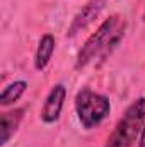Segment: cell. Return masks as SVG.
<instances>
[{
    "label": "cell",
    "mask_w": 145,
    "mask_h": 147,
    "mask_svg": "<svg viewBox=\"0 0 145 147\" xmlns=\"http://www.w3.org/2000/svg\"><path fill=\"white\" fill-rule=\"evenodd\" d=\"M22 118H24V110L22 108L2 113V116H0V146H7V142L17 132Z\"/></svg>",
    "instance_id": "obj_6"
},
{
    "label": "cell",
    "mask_w": 145,
    "mask_h": 147,
    "mask_svg": "<svg viewBox=\"0 0 145 147\" xmlns=\"http://www.w3.org/2000/svg\"><path fill=\"white\" fill-rule=\"evenodd\" d=\"M145 128V98L135 99L116 123L104 147H133Z\"/></svg>",
    "instance_id": "obj_2"
},
{
    "label": "cell",
    "mask_w": 145,
    "mask_h": 147,
    "mask_svg": "<svg viewBox=\"0 0 145 147\" xmlns=\"http://www.w3.org/2000/svg\"><path fill=\"white\" fill-rule=\"evenodd\" d=\"M75 111L80 125L85 130H92L108 118V115L111 113V103L104 94L84 87L75 96Z\"/></svg>",
    "instance_id": "obj_3"
},
{
    "label": "cell",
    "mask_w": 145,
    "mask_h": 147,
    "mask_svg": "<svg viewBox=\"0 0 145 147\" xmlns=\"http://www.w3.org/2000/svg\"><path fill=\"white\" fill-rule=\"evenodd\" d=\"M65 98H67V89L63 84H56L51 87L50 94L46 96L44 99V105H43V110H41V120L44 123H55L58 121L60 118V113L63 110V103H65Z\"/></svg>",
    "instance_id": "obj_5"
},
{
    "label": "cell",
    "mask_w": 145,
    "mask_h": 147,
    "mask_svg": "<svg viewBox=\"0 0 145 147\" xmlns=\"http://www.w3.org/2000/svg\"><path fill=\"white\" fill-rule=\"evenodd\" d=\"M144 19H145V12H144Z\"/></svg>",
    "instance_id": "obj_10"
},
{
    "label": "cell",
    "mask_w": 145,
    "mask_h": 147,
    "mask_svg": "<svg viewBox=\"0 0 145 147\" xmlns=\"http://www.w3.org/2000/svg\"><path fill=\"white\" fill-rule=\"evenodd\" d=\"M126 29V21L125 17L114 14L109 19H106L96 33H92L84 43L82 50L77 55L75 69H84L94 60H103L106 58L109 53L118 46L121 38L125 36Z\"/></svg>",
    "instance_id": "obj_1"
},
{
    "label": "cell",
    "mask_w": 145,
    "mask_h": 147,
    "mask_svg": "<svg viewBox=\"0 0 145 147\" xmlns=\"http://www.w3.org/2000/svg\"><path fill=\"white\" fill-rule=\"evenodd\" d=\"M55 38L51 34H44L39 39L36 48V55H34V67L36 70H44L55 53Z\"/></svg>",
    "instance_id": "obj_7"
},
{
    "label": "cell",
    "mask_w": 145,
    "mask_h": 147,
    "mask_svg": "<svg viewBox=\"0 0 145 147\" xmlns=\"http://www.w3.org/2000/svg\"><path fill=\"white\" fill-rule=\"evenodd\" d=\"M140 147H145V128H144V132H142V146Z\"/></svg>",
    "instance_id": "obj_9"
},
{
    "label": "cell",
    "mask_w": 145,
    "mask_h": 147,
    "mask_svg": "<svg viewBox=\"0 0 145 147\" xmlns=\"http://www.w3.org/2000/svg\"><path fill=\"white\" fill-rule=\"evenodd\" d=\"M106 3H108V0H89L77 14H75V17L72 19V24L68 26V36H77L79 33H82L84 29H87L99 16H101V12L104 10V7H106Z\"/></svg>",
    "instance_id": "obj_4"
},
{
    "label": "cell",
    "mask_w": 145,
    "mask_h": 147,
    "mask_svg": "<svg viewBox=\"0 0 145 147\" xmlns=\"http://www.w3.org/2000/svg\"><path fill=\"white\" fill-rule=\"evenodd\" d=\"M26 89H28V82H26V80H15V82L9 84V86L2 91V94H0V105H2V106H9V105L15 103V101L24 94Z\"/></svg>",
    "instance_id": "obj_8"
}]
</instances>
